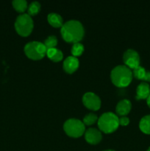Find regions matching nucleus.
<instances>
[{
	"label": "nucleus",
	"mask_w": 150,
	"mask_h": 151,
	"mask_svg": "<svg viewBox=\"0 0 150 151\" xmlns=\"http://www.w3.org/2000/svg\"><path fill=\"white\" fill-rule=\"evenodd\" d=\"M63 39L69 43H78L83 38L85 30L82 23L76 20H70L63 24L61 27Z\"/></svg>",
	"instance_id": "1"
},
{
	"label": "nucleus",
	"mask_w": 150,
	"mask_h": 151,
	"mask_svg": "<svg viewBox=\"0 0 150 151\" xmlns=\"http://www.w3.org/2000/svg\"><path fill=\"white\" fill-rule=\"evenodd\" d=\"M133 74L131 69L125 65H119L113 68L110 73V78L115 86L118 87H126L132 82Z\"/></svg>",
	"instance_id": "2"
},
{
	"label": "nucleus",
	"mask_w": 150,
	"mask_h": 151,
	"mask_svg": "<svg viewBox=\"0 0 150 151\" xmlns=\"http://www.w3.org/2000/svg\"><path fill=\"white\" fill-rule=\"evenodd\" d=\"M98 126L102 132L110 134L119 126V118L113 112H106L99 118Z\"/></svg>",
	"instance_id": "3"
},
{
	"label": "nucleus",
	"mask_w": 150,
	"mask_h": 151,
	"mask_svg": "<svg viewBox=\"0 0 150 151\" xmlns=\"http://www.w3.org/2000/svg\"><path fill=\"white\" fill-rule=\"evenodd\" d=\"M14 25L16 32L21 36L25 37L32 32L34 22L28 13H22L16 18Z\"/></svg>",
	"instance_id": "4"
},
{
	"label": "nucleus",
	"mask_w": 150,
	"mask_h": 151,
	"mask_svg": "<svg viewBox=\"0 0 150 151\" xmlns=\"http://www.w3.org/2000/svg\"><path fill=\"white\" fill-rule=\"evenodd\" d=\"M47 49L44 43L34 41L27 43L24 47V52L29 58L40 60L46 55Z\"/></svg>",
	"instance_id": "5"
},
{
	"label": "nucleus",
	"mask_w": 150,
	"mask_h": 151,
	"mask_svg": "<svg viewBox=\"0 0 150 151\" xmlns=\"http://www.w3.org/2000/svg\"><path fill=\"white\" fill-rule=\"evenodd\" d=\"M65 132L69 137H81L85 132V125L81 120L77 119H69L65 122L63 125Z\"/></svg>",
	"instance_id": "6"
},
{
	"label": "nucleus",
	"mask_w": 150,
	"mask_h": 151,
	"mask_svg": "<svg viewBox=\"0 0 150 151\" xmlns=\"http://www.w3.org/2000/svg\"><path fill=\"white\" fill-rule=\"evenodd\" d=\"M125 66L129 69H135L140 66V55L135 50L129 49L125 51L123 55Z\"/></svg>",
	"instance_id": "7"
},
{
	"label": "nucleus",
	"mask_w": 150,
	"mask_h": 151,
	"mask_svg": "<svg viewBox=\"0 0 150 151\" xmlns=\"http://www.w3.org/2000/svg\"><path fill=\"white\" fill-rule=\"evenodd\" d=\"M82 102L85 106L93 111H97L101 106L99 97L93 92H86L82 97Z\"/></svg>",
	"instance_id": "8"
},
{
	"label": "nucleus",
	"mask_w": 150,
	"mask_h": 151,
	"mask_svg": "<svg viewBox=\"0 0 150 151\" xmlns=\"http://www.w3.org/2000/svg\"><path fill=\"white\" fill-rule=\"evenodd\" d=\"M85 139L90 144L96 145L101 142L102 135L99 130L95 128H91L85 132Z\"/></svg>",
	"instance_id": "9"
},
{
	"label": "nucleus",
	"mask_w": 150,
	"mask_h": 151,
	"mask_svg": "<svg viewBox=\"0 0 150 151\" xmlns=\"http://www.w3.org/2000/svg\"><path fill=\"white\" fill-rule=\"evenodd\" d=\"M79 60L74 56H69L63 61V69L67 73L71 74L74 72L79 67Z\"/></svg>",
	"instance_id": "10"
},
{
	"label": "nucleus",
	"mask_w": 150,
	"mask_h": 151,
	"mask_svg": "<svg viewBox=\"0 0 150 151\" xmlns=\"http://www.w3.org/2000/svg\"><path fill=\"white\" fill-rule=\"evenodd\" d=\"M131 108H132L131 102L127 99H124V100H120L116 105V111L120 116H125L129 113Z\"/></svg>",
	"instance_id": "11"
},
{
	"label": "nucleus",
	"mask_w": 150,
	"mask_h": 151,
	"mask_svg": "<svg viewBox=\"0 0 150 151\" xmlns=\"http://www.w3.org/2000/svg\"><path fill=\"white\" fill-rule=\"evenodd\" d=\"M150 95V86L149 83L146 82H142L138 86L136 89L137 100H145Z\"/></svg>",
	"instance_id": "12"
},
{
	"label": "nucleus",
	"mask_w": 150,
	"mask_h": 151,
	"mask_svg": "<svg viewBox=\"0 0 150 151\" xmlns=\"http://www.w3.org/2000/svg\"><path fill=\"white\" fill-rule=\"evenodd\" d=\"M133 76L136 79L142 80L146 82H150V72H147L144 67L139 66L133 69Z\"/></svg>",
	"instance_id": "13"
},
{
	"label": "nucleus",
	"mask_w": 150,
	"mask_h": 151,
	"mask_svg": "<svg viewBox=\"0 0 150 151\" xmlns=\"http://www.w3.org/2000/svg\"><path fill=\"white\" fill-rule=\"evenodd\" d=\"M48 22L54 27H60L63 25V18L61 16L56 13H51L48 15Z\"/></svg>",
	"instance_id": "14"
},
{
	"label": "nucleus",
	"mask_w": 150,
	"mask_h": 151,
	"mask_svg": "<svg viewBox=\"0 0 150 151\" xmlns=\"http://www.w3.org/2000/svg\"><path fill=\"white\" fill-rule=\"evenodd\" d=\"M46 55L50 60L54 62L60 61L63 58V54L61 50L57 48L48 49L46 51Z\"/></svg>",
	"instance_id": "15"
},
{
	"label": "nucleus",
	"mask_w": 150,
	"mask_h": 151,
	"mask_svg": "<svg viewBox=\"0 0 150 151\" xmlns=\"http://www.w3.org/2000/svg\"><path fill=\"white\" fill-rule=\"evenodd\" d=\"M140 130L145 134H150V114L141 118L139 122Z\"/></svg>",
	"instance_id": "16"
},
{
	"label": "nucleus",
	"mask_w": 150,
	"mask_h": 151,
	"mask_svg": "<svg viewBox=\"0 0 150 151\" xmlns=\"http://www.w3.org/2000/svg\"><path fill=\"white\" fill-rule=\"evenodd\" d=\"M12 4L15 10L19 13H23L27 10V2L25 0H13Z\"/></svg>",
	"instance_id": "17"
},
{
	"label": "nucleus",
	"mask_w": 150,
	"mask_h": 151,
	"mask_svg": "<svg viewBox=\"0 0 150 151\" xmlns=\"http://www.w3.org/2000/svg\"><path fill=\"white\" fill-rule=\"evenodd\" d=\"M40 10H41V4L38 1H32L27 7L28 15H29L30 16H35V15L38 14Z\"/></svg>",
	"instance_id": "18"
},
{
	"label": "nucleus",
	"mask_w": 150,
	"mask_h": 151,
	"mask_svg": "<svg viewBox=\"0 0 150 151\" xmlns=\"http://www.w3.org/2000/svg\"><path fill=\"white\" fill-rule=\"evenodd\" d=\"M84 52V46L81 43H75L73 44L71 47V54L72 56H79L82 54Z\"/></svg>",
	"instance_id": "19"
},
{
	"label": "nucleus",
	"mask_w": 150,
	"mask_h": 151,
	"mask_svg": "<svg viewBox=\"0 0 150 151\" xmlns=\"http://www.w3.org/2000/svg\"><path fill=\"white\" fill-rule=\"evenodd\" d=\"M44 44L46 49L55 48V47L57 44V38L55 35H49L46 39L44 41Z\"/></svg>",
	"instance_id": "20"
},
{
	"label": "nucleus",
	"mask_w": 150,
	"mask_h": 151,
	"mask_svg": "<svg viewBox=\"0 0 150 151\" xmlns=\"http://www.w3.org/2000/svg\"><path fill=\"white\" fill-rule=\"evenodd\" d=\"M98 119L96 115L94 113H89L83 118V123L85 125H91L95 123Z\"/></svg>",
	"instance_id": "21"
},
{
	"label": "nucleus",
	"mask_w": 150,
	"mask_h": 151,
	"mask_svg": "<svg viewBox=\"0 0 150 151\" xmlns=\"http://www.w3.org/2000/svg\"><path fill=\"white\" fill-rule=\"evenodd\" d=\"M129 123V118L126 116H121L119 118V125H123V126H126Z\"/></svg>",
	"instance_id": "22"
},
{
	"label": "nucleus",
	"mask_w": 150,
	"mask_h": 151,
	"mask_svg": "<svg viewBox=\"0 0 150 151\" xmlns=\"http://www.w3.org/2000/svg\"><path fill=\"white\" fill-rule=\"evenodd\" d=\"M146 103H147V105H148L149 107L150 108V95L149 96L148 98L146 99Z\"/></svg>",
	"instance_id": "23"
},
{
	"label": "nucleus",
	"mask_w": 150,
	"mask_h": 151,
	"mask_svg": "<svg viewBox=\"0 0 150 151\" xmlns=\"http://www.w3.org/2000/svg\"><path fill=\"white\" fill-rule=\"evenodd\" d=\"M103 151H115L113 150H103Z\"/></svg>",
	"instance_id": "24"
},
{
	"label": "nucleus",
	"mask_w": 150,
	"mask_h": 151,
	"mask_svg": "<svg viewBox=\"0 0 150 151\" xmlns=\"http://www.w3.org/2000/svg\"><path fill=\"white\" fill-rule=\"evenodd\" d=\"M146 151H150V147H149V148H148V150H147Z\"/></svg>",
	"instance_id": "25"
}]
</instances>
